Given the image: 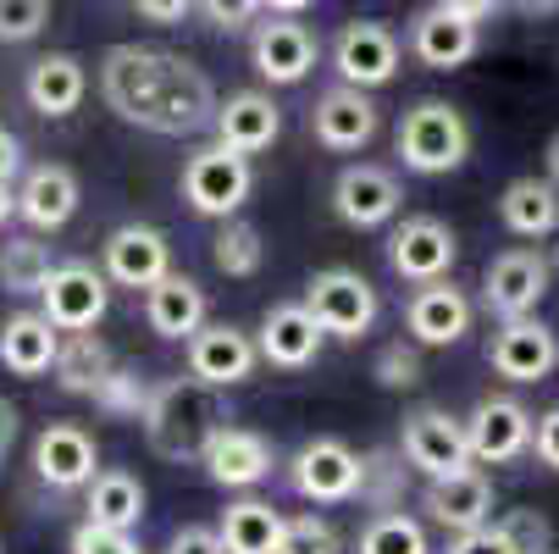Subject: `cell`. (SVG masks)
I'll list each match as a JSON object with an SVG mask.
<instances>
[{"label": "cell", "instance_id": "48", "mask_svg": "<svg viewBox=\"0 0 559 554\" xmlns=\"http://www.w3.org/2000/svg\"><path fill=\"white\" fill-rule=\"evenodd\" d=\"M438 7H449V12L465 17V23H488L493 12H504V0H438Z\"/></svg>", "mask_w": 559, "mask_h": 554}, {"label": "cell", "instance_id": "54", "mask_svg": "<svg viewBox=\"0 0 559 554\" xmlns=\"http://www.w3.org/2000/svg\"><path fill=\"white\" fill-rule=\"evenodd\" d=\"M548 178H554V184H559V133H554V139H548Z\"/></svg>", "mask_w": 559, "mask_h": 554}, {"label": "cell", "instance_id": "20", "mask_svg": "<svg viewBox=\"0 0 559 554\" xmlns=\"http://www.w3.org/2000/svg\"><path fill=\"white\" fill-rule=\"evenodd\" d=\"M421 510L443 527V532H471V527H488L493 521V478L488 471H449V478H427Z\"/></svg>", "mask_w": 559, "mask_h": 554}, {"label": "cell", "instance_id": "29", "mask_svg": "<svg viewBox=\"0 0 559 554\" xmlns=\"http://www.w3.org/2000/svg\"><path fill=\"white\" fill-rule=\"evenodd\" d=\"M23 95H28V106L39 117H72L78 106H84V95H90V72H84V61H78V56L50 50V56H39L28 67Z\"/></svg>", "mask_w": 559, "mask_h": 554}, {"label": "cell", "instance_id": "47", "mask_svg": "<svg viewBox=\"0 0 559 554\" xmlns=\"http://www.w3.org/2000/svg\"><path fill=\"white\" fill-rule=\"evenodd\" d=\"M133 7H139V17H144V23L173 28V23H183V17L200 7V0H133Z\"/></svg>", "mask_w": 559, "mask_h": 554}, {"label": "cell", "instance_id": "26", "mask_svg": "<svg viewBox=\"0 0 559 554\" xmlns=\"http://www.w3.org/2000/svg\"><path fill=\"white\" fill-rule=\"evenodd\" d=\"M211 128H216L222 144L245 150V155H261V150L277 144L283 111H277V101H272L266 90H238V95H227V101L216 106V122H211Z\"/></svg>", "mask_w": 559, "mask_h": 554}, {"label": "cell", "instance_id": "19", "mask_svg": "<svg viewBox=\"0 0 559 554\" xmlns=\"http://www.w3.org/2000/svg\"><path fill=\"white\" fill-rule=\"evenodd\" d=\"M183 361L200 382H216V388H233V382H245L261 361V344L245 333V328H233V322H205L194 339H183Z\"/></svg>", "mask_w": 559, "mask_h": 554}, {"label": "cell", "instance_id": "1", "mask_svg": "<svg viewBox=\"0 0 559 554\" xmlns=\"http://www.w3.org/2000/svg\"><path fill=\"white\" fill-rule=\"evenodd\" d=\"M100 101L144 133L162 139H189L216 122V90L211 78L178 56V50H155V45H111L100 56Z\"/></svg>", "mask_w": 559, "mask_h": 554}, {"label": "cell", "instance_id": "17", "mask_svg": "<svg viewBox=\"0 0 559 554\" xmlns=\"http://www.w3.org/2000/svg\"><path fill=\"white\" fill-rule=\"evenodd\" d=\"M100 471V449L90 438V427L78 422H50L39 438H34V478L56 494H72V488H90V478Z\"/></svg>", "mask_w": 559, "mask_h": 554}, {"label": "cell", "instance_id": "11", "mask_svg": "<svg viewBox=\"0 0 559 554\" xmlns=\"http://www.w3.org/2000/svg\"><path fill=\"white\" fill-rule=\"evenodd\" d=\"M316 56H322V39H316L299 17H288V12H272V17L255 23V34H250V61H255V72L266 78L272 90L305 84L310 67H316Z\"/></svg>", "mask_w": 559, "mask_h": 554}, {"label": "cell", "instance_id": "49", "mask_svg": "<svg viewBox=\"0 0 559 554\" xmlns=\"http://www.w3.org/2000/svg\"><path fill=\"white\" fill-rule=\"evenodd\" d=\"M23 173V144H17V133H7V128H0V178H17Z\"/></svg>", "mask_w": 559, "mask_h": 554}, {"label": "cell", "instance_id": "34", "mask_svg": "<svg viewBox=\"0 0 559 554\" xmlns=\"http://www.w3.org/2000/svg\"><path fill=\"white\" fill-rule=\"evenodd\" d=\"M56 267H61V261L50 256V245L39 239V233H17V239L0 245V288H7L12 299L45 294V283H50Z\"/></svg>", "mask_w": 559, "mask_h": 554}, {"label": "cell", "instance_id": "2", "mask_svg": "<svg viewBox=\"0 0 559 554\" xmlns=\"http://www.w3.org/2000/svg\"><path fill=\"white\" fill-rule=\"evenodd\" d=\"M144 444L173 460V465H189V460H205L211 438L227 427V400L216 382H200L194 372L189 377H162L150 388V405H144Z\"/></svg>", "mask_w": 559, "mask_h": 554}, {"label": "cell", "instance_id": "22", "mask_svg": "<svg viewBox=\"0 0 559 554\" xmlns=\"http://www.w3.org/2000/svg\"><path fill=\"white\" fill-rule=\"evenodd\" d=\"M255 344H261V361H272V366H283V372H299V366H310L316 355H322L328 328L316 322V310H310L305 299H283V305H272V310L261 316Z\"/></svg>", "mask_w": 559, "mask_h": 554}, {"label": "cell", "instance_id": "40", "mask_svg": "<svg viewBox=\"0 0 559 554\" xmlns=\"http://www.w3.org/2000/svg\"><path fill=\"white\" fill-rule=\"evenodd\" d=\"M499 527L510 532V543L521 554H554V521L543 510H504Z\"/></svg>", "mask_w": 559, "mask_h": 554}, {"label": "cell", "instance_id": "37", "mask_svg": "<svg viewBox=\"0 0 559 554\" xmlns=\"http://www.w3.org/2000/svg\"><path fill=\"white\" fill-rule=\"evenodd\" d=\"M150 377L144 372H133V366H117L100 388H95V405L106 411V416H117V422H144V405H150Z\"/></svg>", "mask_w": 559, "mask_h": 554}, {"label": "cell", "instance_id": "7", "mask_svg": "<svg viewBox=\"0 0 559 554\" xmlns=\"http://www.w3.org/2000/svg\"><path fill=\"white\" fill-rule=\"evenodd\" d=\"M399 455H405V465L421 471V478H449V471L476 465L471 438H465V416H449L438 405H421V411L405 416V427H399Z\"/></svg>", "mask_w": 559, "mask_h": 554}, {"label": "cell", "instance_id": "52", "mask_svg": "<svg viewBox=\"0 0 559 554\" xmlns=\"http://www.w3.org/2000/svg\"><path fill=\"white\" fill-rule=\"evenodd\" d=\"M12 216H17V189H12L7 178H0V227H7Z\"/></svg>", "mask_w": 559, "mask_h": 554}, {"label": "cell", "instance_id": "53", "mask_svg": "<svg viewBox=\"0 0 559 554\" xmlns=\"http://www.w3.org/2000/svg\"><path fill=\"white\" fill-rule=\"evenodd\" d=\"M305 7H316V0H266V12H288V17H299Z\"/></svg>", "mask_w": 559, "mask_h": 554}, {"label": "cell", "instance_id": "24", "mask_svg": "<svg viewBox=\"0 0 559 554\" xmlns=\"http://www.w3.org/2000/svg\"><path fill=\"white\" fill-rule=\"evenodd\" d=\"M200 465H205V478L216 488H255V483L272 478L277 460H272V444L255 427H222Z\"/></svg>", "mask_w": 559, "mask_h": 554}, {"label": "cell", "instance_id": "43", "mask_svg": "<svg viewBox=\"0 0 559 554\" xmlns=\"http://www.w3.org/2000/svg\"><path fill=\"white\" fill-rule=\"evenodd\" d=\"M443 554H521V549L510 543V532L499 521H488V527H471V532H449Z\"/></svg>", "mask_w": 559, "mask_h": 554}, {"label": "cell", "instance_id": "46", "mask_svg": "<svg viewBox=\"0 0 559 554\" xmlns=\"http://www.w3.org/2000/svg\"><path fill=\"white\" fill-rule=\"evenodd\" d=\"M532 455H537L548 471H559V405L537 416V427H532Z\"/></svg>", "mask_w": 559, "mask_h": 554}, {"label": "cell", "instance_id": "13", "mask_svg": "<svg viewBox=\"0 0 559 554\" xmlns=\"http://www.w3.org/2000/svg\"><path fill=\"white\" fill-rule=\"evenodd\" d=\"M460 256V239L454 227L438 222V216H405L393 233H388V267L405 278V283H438L449 278Z\"/></svg>", "mask_w": 559, "mask_h": 554}, {"label": "cell", "instance_id": "41", "mask_svg": "<svg viewBox=\"0 0 559 554\" xmlns=\"http://www.w3.org/2000/svg\"><path fill=\"white\" fill-rule=\"evenodd\" d=\"M421 344H405V339H399V344H382L377 350V382L382 388H416L421 382V355H416Z\"/></svg>", "mask_w": 559, "mask_h": 554}, {"label": "cell", "instance_id": "30", "mask_svg": "<svg viewBox=\"0 0 559 554\" xmlns=\"http://www.w3.org/2000/svg\"><path fill=\"white\" fill-rule=\"evenodd\" d=\"M499 222L515 239H548V233H559V184L554 178H515L499 195Z\"/></svg>", "mask_w": 559, "mask_h": 554}, {"label": "cell", "instance_id": "8", "mask_svg": "<svg viewBox=\"0 0 559 554\" xmlns=\"http://www.w3.org/2000/svg\"><path fill=\"white\" fill-rule=\"evenodd\" d=\"M554 283V261L532 245H515V250H499L483 272V305L510 322V316H537L543 294Z\"/></svg>", "mask_w": 559, "mask_h": 554}, {"label": "cell", "instance_id": "50", "mask_svg": "<svg viewBox=\"0 0 559 554\" xmlns=\"http://www.w3.org/2000/svg\"><path fill=\"white\" fill-rule=\"evenodd\" d=\"M17 427H23V422H17V405L7 400V393H0V460L12 455V444H17Z\"/></svg>", "mask_w": 559, "mask_h": 554}, {"label": "cell", "instance_id": "45", "mask_svg": "<svg viewBox=\"0 0 559 554\" xmlns=\"http://www.w3.org/2000/svg\"><path fill=\"white\" fill-rule=\"evenodd\" d=\"M162 554H227V549H222V532L216 527H178Z\"/></svg>", "mask_w": 559, "mask_h": 554}, {"label": "cell", "instance_id": "16", "mask_svg": "<svg viewBox=\"0 0 559 554\" xmlns=\"http://www.w3.org/2000/svg\"><path fill=\"white\" fill-rule=\"evenodd\" d=\"M377 128H382V111L371 106V90H355V84H333L322 101L310 106V133L333 155L366 150L377 139Z\"/></svg>", "mask_w": 559, "mask_h": 554}, {"label": "cell", "instance_id": "55", "mask_svg": "<svg viewBox=\"0 0 559 554\" xmlns=\"http://www.w3.org/2000/svg\"><path fill=\"white\" fill-rule=\"evenodd\" d=\"M554 272H559V245H554Z\"/></svg>", "mask_w": 559, "mask_h": 554}, {"label": "cell", "instance_id": "14", "mask_svg": "<svg viewBox=\"0 0 559 554\" xmlns=\"http://www.w3.org/2000/svg\"><path fill=\"white\" fill-rule=\"evenodd\" d=\"M532 427L537 416L510 400V393H488V400H476L471 416H465V438H471V455L483 465H504V460H521L532 449Z\"/></svg>", "mask_w": 559, "mask_h": 554}, {"label": "cell", "instance_id": "51", "mask_svg": "<svg viewBox=\"0 0 559 554\" xmlns=\"http://www.w3.org/2000/svg\"><path fill=\"white\" fill-rule=\"evenodd\" d=\"M504 7H515L521 17H559V0H504Z\"/></svg>", "mask_w": 559, "mask_h": 554}, {"label": "cell", "instance_id": "21", "mask_svg": "<svg viewBox=\"0 0 559 554\" xmlns=\"http://www.w3.org/2000/svg\"><path fill=\"white\" fill-rule=\"evenodd\" d=\"M471 294L465 288H454L449 278H438V283H421L416 294H411V305H405V328H411V339L421 344V350H449V344H460L465 333H471Z\"/></svg>", "mask_w": 559, "mask_h": 554}, {"label": "cell", "instance_id": "28", "mask_svg": "<svg viewBox=\"0 0 559 554\" xmlns=\"http://www.w3.org/2000/svg\"><path fill=\"white\" fill-rule=\"evenodd\" d=\"M205 288L183 272H167L162 283L144 288V322L155 339H194L205 328Z\"/></svg>", "mask_w": 559, "mask_h": 554}, {"label": "cell", "instance_id": "36", "mask_svg": "<svg viewBox=\"0 0 559 554\" xmlns=\"http://www.w3.org/2000/svg\"><path fill=\"white\" fill-rule=\"evenodd\" d=\"M355 554H432L427 543V527L405 510H377L355 543Z\"/></svg>", "mask_w": 559, "mask_h": 554}, {"label": "cell", "instance_id": "27", "mask_svg": "<svg viewBox=\"0 0 559 554\" xmlns=\"http://www.w3.org/2000/svg\"><path fill=\"white\" fill-rule=\"evenodd\" d=\"M56 355H61V328L45 310H17L0 322V366L12 377H45L56 372Z\"/></svg>", "mask_w": 559, "mask_h": 554}, {"label": "cell", "instance_id": "23", "mask_svg": "<svg viewBox=\"0 0 559 554\" xmlns=\"http://www.w3.org/2000/svg\"><path fill=\"white\" fill-rule=\"evenodd\" d=\"M483 23H465V17H454L449 7H432L427 12H416L411 17V34H405V45H411V56L421 61V67H432V72H454V67H465L471 56H476V45H483V34H476Z\"/></svg>", "mask_w": 559, "mask_h": 554}, {"label": "cell", "instance_id": "15", "mask_svg": "<svg viewBox=\"0 0 559 554\" xmlns=\"http://www.w3.org/2000/svg\"><path fill=\"white\" fill-rule=\"evenodd\" d=\"M488 366L504 382H543L559 366V333L537 316H510L488 339Z\"/></svg>", "mask_w": 559, "mask_h": 554}, {"label": "cell", "instance_id": "4", "mask_svg": "<svg viewBox=\"0 0 559 554\" xmlns=\"http://www.w3.org/2000/svg\"><path fill=\"white\" fill-rule=\"evenodd\" d=\"M189 211L211 216V222H227L245 211L250 189H255V167H250V155L245 150H233L222 139L189 150V162H183V178H178Z\"/></svg>", "mask_w": 559, "mask_h": 554}, {"label": "cell", "instance_id": "35", "mask_svg": "<svg viewBox=\"0 0 559 554\" xmlns=\"http://www.w3.org/2000/svg\"><path fill=\"white\" fill-rule=\"evenodd\" d=\"M211 261H216V272H227V278H255L261 261H266L261 227L245 222V216H227V222L216 227V239H211Z\"/></svg>", "mask_w": 559, "mask_h": 554}, {"label": "cell", "instance_id": "3", "mask_svg": "<svg viewBox=\"0 0 559 554\" xmlns=\"http://www.w3.org/2000/svg\"><path fill=\"white\" fill-rule=\"evenodd\" d=\"M393 150H399V162H405V173H416V178L460 173L465 155H471V122L449 101H416L399 117Z\"/></svg>", "mask_w": 559, "mask_h": 554}, {"label": "cell", "instance_id": "10", "mask_svg": "<svg viewBox=\"0 0 559 554\" xmlns=\"http://www.w3.org/2000/svg\"><path fill=\"white\" fill-rule=\"evenodd\" d=\"M39 310L61 333H84V328H100L106 310H111V278L106 267L95 272L90 261H61L39 294Z\"/></svg>", "mask_w": 559, "mask_h": 554}, {"label": "cell", "instance_id": "42", "mask_svg": "<svg viewBox=\"0 0 559 554\" xmlns=\"http://www.w3.org/2000/svg\"><path fill=\"white\" fill-rule=\"evenodd\" d=\"M67 549H72V554H144L133 532H122V527H100V521L72 527Z\"/></svg>", "mask_w": 559, "mask_h": 554}, {"label": "cell", "instance_id": "25", "mask_svg": "<svg viewBox=\"0 0 559 554\" xmlns=\"http://www.w3.org/2000/svg\"><path fill=\"white\" fill-rule=\"evenodd\" d=\"M78 200H84V189H78L72 167L39 162V167H28V178H23V189H17V216H23L34 233H61V227L78 216Z\"/></svg>", "mask_w": 559, "mask_h": 554}, {"label": "cell", "instance_id": "12", "mask_svg": "<svg viewBox=\"0 0 559 554\" xmlns=\"http://www.w3.org/2000/svg\"><path fill=\"white\" fill-rule=\"evenodd\" d=\"M100 267L117 288H133L144 294L150 283H162L173 272V245H167V233L162 227H150V222H122L111 227V239L100 245Z\"/></svg>", "mask_w": 559, "mask_h": 554}, {"label": "cell", "instance_id": "18", "mask_svg": "<svg viewBox=\"0 0 559 554\" xmlns=\"http://www.w3.org/2000/svg\"><path fill=\"white\" fill-rule=\"evenodd\" d=\"M399 205H405V189H399V178L388 167H371V162H355L333 178V211L344 227H382L399 216Z\"/></svg>", "mask_w": 559, "mask_h": 554}, {"label": "cell", "instance_id": "5", "mask_svg": "<svg viewBox=\"0 0 559 554\" xmlns=\"http://www.w3.org/2000/svg\"><path fill=\"white\" fill-rule=\"evenodd\" d=\"M288 488L310 505H349L366 488V455L344 438H305L288 460Z\"/></svg>", "mask_w": 559, "mask_h": 554}, {"label": "cell", "instance_id": "38", "mask_svg": "<svg viewBox=\"0 0 559 554\" xmlns=\"http://www.w3.org/2000/svg\"><path fill=\"white\" fill-rule=\"evenodd\" d=\"M277 554H338V532L328 516H283Z\"/></svg>", "mask_w": 559, "mask_h": 554}, {"label": "cell", "instance_id": "31", "mask_svg": "<svg viewBox=\"0 0 559 554\" xmlns=\"http://www.w3.org/2000/svg\"><path fill=\"white\" fill-rule=\"evenodd\" d=\"M144 483L133 478V471H122V465H106V471H95L90 478V488H84V510H90V521H100V527H122V532H139V521H144Z\"/></svg>", "mask_w": 559, "mask_h": 554}, {"label": "cell", "instance_id": "32", "mask_svg": "<svg viewBox=\"0 0 559 554\" xmlns=\"http://www.w3.org/2000/svg\"><path fill=\"white\" fill-rule=\"evenodd\" d=\"M117 372L106 339L95 328L84 333H61V355H56V388L61 393H84V400H95V388Z\"/></svg>", "mask_w": 559, "mask_h": 554}, {"label": "cell", "instance_id": "6", "mask_svg": "<svg viewBox=\"0 0 559 554\" xmlns=\"http://www.w3.org/2000/svg\"><path fill=\"white\" fill-rule=\"evenodd\" d=\"M305 305L316 310V322L328 328V339H344V344L366 339V333L377 328V310H382L371 278H360V272H349V267L316 272V278L305 283Z\"/></svg>", "mask_w": 559, "mask_h": 554}, {"label": "cell", "instance_id": "39", "mask_svg": "<svg viewBox=\"0 0 559 554\" xmlns=\"http://www.w3.org/2000/svg\"><path fill=\"white\" fill-rule=\"evenodd\" d=\"M50 23V0H0V45H28Z\"/></svg>", "mask_w": 559, "mask_h": 554}, {"label": "cell", "instance_id": "33", "mask_svg": "<svg viewBox=\"0 0 559 554\" xmlns=\"http://www.w3.org/2000/svg\"><path fill=\"white\" fill-rule=\"evenodd\" d=\"M222 532V549L227 554H277V538H283V516L266 505V499H233L216 521Z\"/></svg>", "mask_w": 559, "mask_h": 554}, {"label": "cell", "instance_id": "9", "mask_svg": "<svg viewBox=\"0 0 559 554\" xmlns=\"http://www.w3.org/2000/svg\"><path fill=\"white\" fill-rule=\"evenodd\" d=\"M399 61H405V45L399 34L377 17H355L338 28L333 39V67H338V84H355V90H382L399 78Z\"/></svg>", "mask_w": 559, "mask_h": 554}, {"label": "cell", "instance_id": "44", "mask_svg": "<svg viewBox=\"0 0 559 554\" xmlns=\"http://www.w3.org/2000/svg\"><path fill=\"white\" fill-rule=\"evenodd\" d=\"M200 12H205V23H211V28L238 34V28H250V23L266 12V0H200Z\"/></svg>", "mask_w": 559, "mask_h": 554}]
</instances>
